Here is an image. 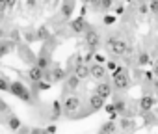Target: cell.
I'll list each match as a JSON object with an SVG mask.
<instances>
[{
	"instance_id": "2e32d148",
	"label": "cell",
	"mask_w": 158,
	"mask_h": 134,
	"mask_svg": "<svg viewBox=\"0 0 158 134\" xmlns=\"http://www.w3.org/2000/svg\"><path fill=\"white\" fill-rule=\"evenodd\" d=\"M8 127H10V130H19V128H21V119H19L17 115L10 114V117H8Z\"/></svg>"
},
{
	"instance_id": "9a60e30c",
	"label": "cell",
	"mask_w": 158,
	"mask_h": 134,
	"mask_svg": "<svg viewBox=\"0 0 158 134\" xmlns=\"http://www.w3.org/2000/svg\"><path fill=\"white\" fill-rule=\"evenodd\" d=\"M13 48H15V43H11V41H4V43H0V58L6 56V54H10Z\"/></svg>"
},
{
	"instance_id": "484cf974",
	"label": "cell",
	"mask_w": 158,
	"mask_h": 134,
	"mask_svg": "<svg viewBox=\"0 0 158 134\" xmlns=\"http://www.w3.org/2000/svg\"><path fill=\"white\" fill-rule=\"evenodd\" d=\"M104 67H106L108 71H112V73H114L119 65H117V61H115V60H110V61H106V63H104Z\"/></svg>"
},
{
	"instance_id": "ab89813d",
	"label": "cell",
	"mask_w": 158,
	"mask_h": 134,
	"mask_svg": "<svg viewBox=\"0 0 158 134\" xmlns=\"http://www.w3.org/2000/svg\"><path fill=\"white\" fill-rule=\"evenodd\" d=\"M99 134H104V132H102V130H101V132H99Z\"/></svg>"
},
{
	"instance_id": "d4e9b609",
	"label": "cell",
	"mask_w": 158,
	"mask_h": 134,
	"mask_svg": "<svg viewBox=\"0 0 158 134\" xmlns=\"http://www.w3.org/2000/svg\"><path fill=\"white\" fill-rule=\"evenodd\" d=\"M10 80L6 77H0V91H10Z\"/></svg>"
},
{
	"instance_id": "74e56055",
	"label": "cell",
	"mask_w": 158,
	"mask_h": 134,
	"mask_svg": "<svg viewBox=\"0 0 158 134\" xmlns=\"http://www.w3.org/2000/svg\"><path fill=\"white\" fill-rule=\"evenodd\" d=\"M35 4H37L35 0H26V6H28V8H35Z\"/></svg>"
},
{
	"instance_id": "f546056e",
	"label": "cell",
	"mask_w": 158,
	"mask_h": 134,
	"mask_svg": "<svg viewBox=\"0 0 158 134\" xmlns=\"http://www.w3.org/2000/svg\"><path fill=\"white\" fill-rule=\"evenodd\" d=\"M102 23L108 24V26L114 24V23H115V15H104V17H102Z\"/></svg>"
},
{
	"instance_id": "4fadbf2b",
	"label": "cell",
	"mask_w": 158,
	"mask_h": 134,
	"mask_svg": "<svg viewBox=\"0 0 158 134\" xmlns=\"http://www.w3.org/2000/svg\"><path fill=\"white\" fill-rule=\"evenodd\" d=\"M152 106H154V97H151V95H143V97L139 99V108H141L143 112L151 110Z\"/></svg>"
},
{
	"instance_id": "7a4b0ae2",
	"label": "cell",
	"mask_w": 158,
	"mask_h": 134,
	"mask_svg": "<svg viewBox=\"0 0 158 134\" xmlns=\"http://www.w3.org/2000/svg\"><path fill=\"white\" fill-rule=\"evenodd\" d=\"M106 48H108L114 56H125V54L128 52L127 41H123V39H119V37H115V36H112V37L106 39Z\"/></svg>"
},
{
	"instance_id": "ffe728a7",
	"label": "cell",
	"mask_w": 158,
	"mask_h": 134,
	"mask_svg": "<svg viewBox=\"0 0 158 134\" xmlns=\"http://www.w3.org/2000/svg\"><path fill=\"white\" fill-rule=\"evenodd\" d=\"M50 86H52V82H47L45 78H41L39 82H35V91H47V90H50Z\"/></svg>"
},
{
	"instance_id": "277c9868",
	"label": "cell",
	"mask_w": 158,
	"mask_h": 134,
	"mask_svg": "<svg viewBox=\"0 0 158 134\" xmlns=\"http://www.w3.org/2000/svg\"><path fill=\"white\" fill-rule=\"evenodd\" d=\"M86 43H88L89 50H95V48L101 47V36H99V32L93 26H88L86 28Z\"/></svg>"
},
{
	"instance_id": "f1b7e54d",
	"label": "cell",
	"mask_w": 158,
	"mask_h": 134,
	"mask_svg": "<svg viewBox=\"0 0 158 134\" xmlns=\"http://www.w3.org/2000/svg\"><path fill=\"white\" fill-rule=\"evenodd\" d=\"M112 4H114V0H101V8H102V11L110 10V8H112Z\"/></svg>"
},
{
	"instance_id": "5bb4252c",
	"label": "cell",
	"mask_w": 158,
	"mask_h": 134,
	"mask_svg": "<svg viewBox=\"0 0 158 134\" xmlns=\"http://www.w3.org/2000/svg\"><path fill=\"white\" fill-rule=\"evenodd\" d=\"M73 10H74V0H65V4L61 6V15L67 19V17H71Z\"/></svg>"
},
{
	"instance_id": "9c48e42d",
	"label": "cell",
	"mask_w": 158,
	"mask_h": 134,
	"mask_svg": "<svg viewBox=\"0 0 158 134\" xmlns=\"http://www.w3.org/2000/svg\"><path fill=\"white\" fill-rule=\"evenodd\" d=\"M43 75H45V71L41 69L39 65H32L30 69H28V77H30V80L35 84V82H39L41 78H43Z\"/></svg>"
},
{
	"instance_id": "44dd1931",
	"label": "cell",
	"mask_w": 158,
	"mask_h": 134,
	"mask_svg": "<svg viewBox=\"0 0 158 134\" xmlns=\"http://www.w3.org/2000/svg\"><path fill=\"white\" fill-rule=\"evenodd\" d=\"M114 106H115V112H117L119 115H125V114H127V103H125V101H115Z\"/></svg>"
},
{
	"instance_id": "30bf717a",
	"label": "cell",
	"mask_w": 158,
	"mask_h": 134,
	"mask_svg": "<svg viewBox=\"0 0 158 134\" xmlns=\"http://www.w3.org/2000/svg\"><path fill=\"white\" fill-rule=\"evenodd\" d=\"M88 104H89V110H91V112H95V110H101V108L104 106V99H102L101 95H97V93H93V95L89 97V101H88Z\"/></svg>"
},
{
	"instance_id": "ba28073f",
	"label": "cell",
	"mask_w": 158,
	"mask_h": 134,
	"mask_svg": "<svg viewBox=\"0 0 158 134\" xmlns=\"http://www.w3.org/2000/svg\"><path fill=\"white\" fill-rule=\"evenodd\" d=\"M71 28H73V32H74V34H82V32H86L88 23H86V19L80 15V17H76L74 21H71Z\"/></svg>"
},
{
	"instance_id": "4dcf8cb0",
	"label": "cell",
	"mask_w": 158,
	"mask_h": 134,
	"mask_svg": "<svg viewBox=\"0 0 158 134\" xmlns=\"http://www.w3.org/2000/svg\"><path fill=\"white\" fill-rule=\"evenodd\" d=\"M138 11H139L141 15L149 13V4H139V6H138Z\"/></svg>"
},
{
	"instance_id": "8fae6325",
	"label": "cell",
	"mask_w": 158,
	"mask_h": 134,
	"mask_svg": "<svg viewBox=\"0 0 158 134\" xmlns=\"http://www.w3.org/2000/svg\"><path fill=\"white\" fill-rule=\"evenodd\" d=\"M74 75L80 78V80L89 78V65L88 63H78V65H74Z\"/></svg>"
},
{
	"instance_id": "1f68e13d",
	"label": "cell",
	"mask_w": 158,
	"mask_h": 134,
	"mask_svg": "<svg viewBox=\"0 0 158 134\" xmlns=\"http://www.w3.org/2000/svg\"><path fill=\"white\" fill-rule=\"evenodd\" d=\"M30 134H48V132H47V128H32Z\"/></svg>"
},
{
	"instance_id": "e575fe53",
	"label": "cell",
	"mask_w": 158,
	"mask_h": 134,
	"mask_svg": "<svg viewBox=\"0 0 158 134\" xmlns=\"http://www.w3.org/2000/svg\"><path fill=\"white\" fill-rule=\"evenodd\" d=\"M104 110H106L108 114H112V112H115V106H114V104H104Z\"/></svg>"
},
{
	"instance_id": "7402d4cb",
	"label": "cell",
	"mask_w": 158,
	"mask_h": 134,
	"mask_svg": "<svg viewBox=\"0 0 158 134\" xmlns=\"http://www.w3.org/2000/svg\"><path fill=\"white\" fill-rule=\"evenodd\" d=\"M149 63H151V56L147 52H141L138 56V65H149Z\"/></svg>"
},
{
	"instance_id": "4316f807",
	"label": "cell",
	"mask_w": 158,
	"mask_h": 134,
	"mask_svg": "<svg viewBox=\"0 0 158 134\" xmlns=\"http://www.w3.org/2000/svg\"><path fill=\"white\" fill-rule=\"evenodd\" d=\"M0 114H11V110H10V106H8V103H6V101H2V99H0Z\"/></svg>"
},
{
	"instance_id": "6da1fadb",
	"label": "cell",
	"mask_w": 158,
	"mask_h": 134,
	"mask_svg": "<svg viewBox=\"0 0 158 134\" xmlns=\"http://www.w3.org/2000/svg\"><path fill=\"white\" fill-rule=\"evenodd\" d=\"M112 86L114 90H119V91H127L130 88V78H128V73L125 67H117L112 73Z\"/></svg>"
},
{
	"instance_id": "ac0fdd59",
	"label": "cell",
	"mask_w": 158,
	"mask_h": 134,
	"mask_svg": "<svg viewBox=\"0 0 158 134\" xmlns=\"http://www.w3.org/2000/svg\"><path fill=\"white\" fill-rule=\"evenodd\" d=\"M63 112V104L60 101H54L52 103V119H58V115H61Z\"/></svg>"
},
{
	"instance_id": "d6a6232c",
	"label": "cell",
	"mask_w": 158,
	"mask_h": 134,
	"mask_svg": "<svg viewBox=\"0 0 158 134\" xmlns=\"http://www.w3.org/2000/svg\"><path fill=\"white\" fill-rule=\"evenodd\" d=\"M130 125H132V121H130V119H127V117H125V119L121 121V127H123V128H128Z\"/></svg>"
},
{
	"instance_id": "5b68a950",
	"label": "cell",
	"mask_w": 158,
	"mask_h": 134,
	"mask_svg": "<svg viewBox=\"0 0 158 134\" xmlns=\"http://www.w3.org/2000/svg\"><path fill=\"white\" fill-rule=\"evenodd\" d=\"M63 114H67V115H73L78 108H80V99L78 97H74V95H69L63 103Z\"/></svg>"
},
{
	"instance_id": "d590c367",
	"label": "cell",
	"mask_w": 158,
	"mask_h": 134,
	"mask_svg": "<svg viewBox=\"0 0 158 134\" xmlns=\"http://www.w3.org/2000/svg\"><path fill=\"white\" fill-rule=\"evenodd\" d=\"M56 130H58V128H56V125H48V127H47V132H48V134H54Z\"/></svg>"
},
{
	"instance_id": "603a6c76",
	"label": "cell",
	"mask_w": 158,
	"mask_h": 134,
	"mask_svg": "<svg viewBox=\"0 0 158 134\" xmlns=\"http://www.w3.org/2000/svg\"><path fill=\"white\" fill-rule=\"evenodd\" d=\"M147 4H149V13L158 15V0H147Z\"/></svg>"
},
{
	"instance_id": "cb8c5ba5",
	"label": "cell",
	"mask_w": 158,
	"mask_h": 134,
	"mask_svg": "<svg viewBox=\"0 0 158 134\" xmlns=\"http://www.w3.org/2000/svg\"><path fill=\"white\" fill-rule=\"evenodd\" d=\"M48 36H50V32H48V28H45V26H41L39 30H37V39H48Z\"/></svg>"
},
{
	"instance_id": "836d02e7",
	"label": "cell",
	"mask_w": 158,
	"mask_h": 134,
	"mask_svg": "<svg viewBox=\"0 0 158 134\" xmlns=\"http://www.w3.org/2000/svg\"><path fill=\"white\" fill-rule=\"evenodd\" d=\"M8 10V4H6V0H0V13H4Z\"/></svg>"
},
{
	"instance_id": "3957f363",
	"label": "cell",
	"mask_w": 158,
	"mask_h": 134,
	"mask_svg": "<svg viewBox=\"0 0 158 134\" xmlns=\"http://www.w3.org/2000/svg\"><path fill=\"white\" fill-rule=\"evenodd\" d=\"M10 93L15 95L17 99L24 101V103H32V93H30V90H28L23 82H19V80H15V82L10 84Z\"/></svg>"
},
{
	"instance_id": "8d00e7d4",
	"label": "cell",
	"mask_w": 158,
	"mask_h": 134,
	"mask_svg": "<svg viewBox=\"0 0 158 134\" xmlns=\"http://www.w3.org/2000/svg\"><path fill=\"white\" fill-rule=\"evenodd\" d=\"M6 4H8V8H15V4H17V0H6Z\"/></svg>"
},
{
	"instance_id": "52a82bcc",
	"label": "cell",
	"mask_w": 158,
	"mask_h": 134,
	"mask_svg": "<svg viewBox=\"0 0 158 134\" xmlns=\"http://www.w3.org/2000/svg\"><path fill=\"white\" fill-rule=\"evenodd\" d=\"M112 91H114V86L110 84V82H106V80H102V82H99L97 86H95V91L93 93H97V95H101L104 101L112 95Z\"/></svg>"
},
{
	"instance_id": "e0dca14e",
	"label": "cell",
	"mask_w": 158,
	"mask_h": 134,
	"mask_svg": "<svg viewBox=\"0 0 158 134\" xmlns=\"http://www.w3.org/2000/svg\"><path fill=\"white\" fill-rule=\"evenodd\" d=\"M101 130H102L104 134H115V132H117V125H115V121H112V119H110V121H106V123L102 125V128H101Z\"/></svg>"
},
{
	"instance_id": "8992f818",
	"label": "cell",
	"mask_w": 158,
	"mask_h": 134,
	"mask_svg": "<svg viewBox=\"0 0 158 134\" xmlns=\"http://www.w3.org/2000/svg\"><path fill=\"white\" fill-rule=\"evenodd\" d=\"M106 67L104 65H101V63H93V65H89V77L91 78H95L97 82H102L104 78H106Z\"/></svg>"
},
{
	"instance_id": "83f0119b",
	"label": "cell",
	"mask_w": 158,
	"mask_h": 134,
	"mask_svg": "<svg viewBox=\"0 0 158 134\" xmlns=\"http://www.w3.org/2000/svg\"><path fill=\"white\" fill-rule=\"evenodd\" d=\"M93 60H95V63H101V65L106 63V58H104L101 52H95V54H93Z\"/></svg>"
},
{
	"instance_id": "f35d334b",
	"label": "cell",
	"mask_w": 158,
	"mask_h": 134,
	"mask_svg": "<svg viewBox=\"0 0 158 134\" xmlns=\"http://www.w3.org/2000/svg\"><path fill=\"white\" fill-rule=\"evenodd\" d=\"M154 75H156V77H158V65H156V67H154Z\"/></svg>"
},
{
	"instance_id": "7c38bea8",
	"label": "cell",
	"mask_w": 158,
	"mask_h": 134,
	"mask_svg": "<svg viewBox=\"0 0 158 134\" xmlns=\"http://www.w3.org/2000/svg\"><path fill=\"white\" fill-rule=\"evenodd\" d=\"M78 84H80V78H78L76 75H67V78H65V91H73V90H76L78 88Z\"/></svg>"
},
{
	"instance_id": "d6986e66",
	"label": "cell",
	"mask_w": 158,
	"mask_h": 134,
	"mask_svg": "<svg viewBox=\"0 0 158 134\" xmlns=\"http://www.w3.org/2000/svg\"><path fill=\"white\" fill-rule=\"evenodd\" d=\"M35 65H39L43 71H47L48 67H50V58H48V56H39L37 61H35Z\"/></svg>"
}]
</instances>
